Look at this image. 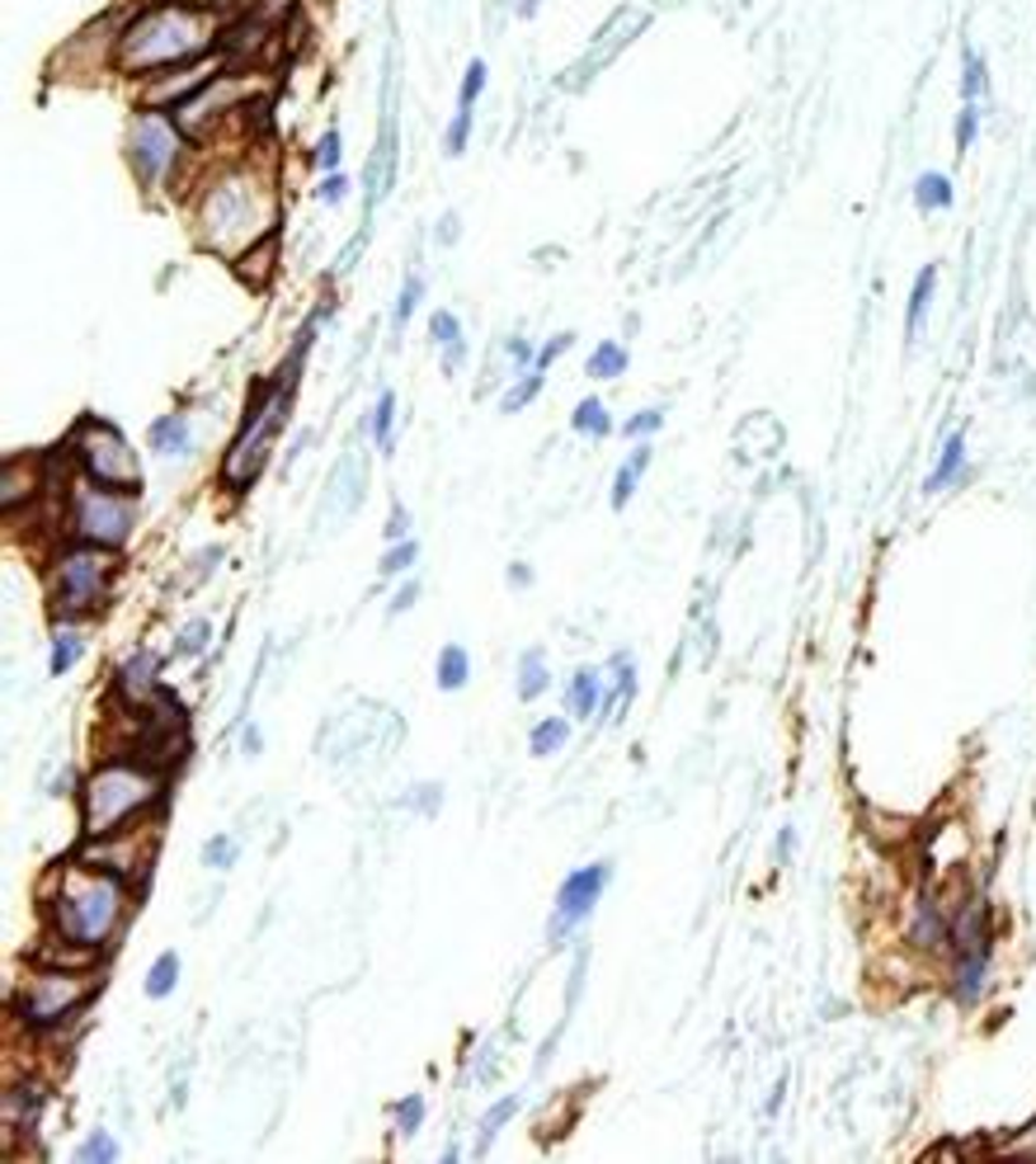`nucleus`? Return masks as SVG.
<instances>
[{
  "label": "nucleus",
  "instance_id": "1",
  "mask_svg": "<svg viewBox=\"0 0 1036 1164\" xmlns=\"http://www.w3.org/2000/svg\"><path fill=\"white\" fill-rule=\"evenodd\" d=\"M213 53V19L189 0H151L141 15L119 33L113 67L127 76H147L165 67H189Z\"/></svg>",
  "mask_w": 1036,
  "mask_h": 1164
},
{
  "label": "nucleus",
  "instance_id": "2",
  "mask_svg": "<svg viewBox=\"0 0 1036 1164\" xmlns=\"http://www.w3.org/2000/svg\"><path fill=\"white\" fill-rule=\"evenodd\" d=\"M123 915H127L123 877H113L104 868H90V863L62 868L57 891L47 896L52 934H62L71 943H90V948H104V943L119 934Z\"/></svg>",
  "mask_w": 1036,
  "mask_h": 1164
},
{
  "label": "nucleus",
  "instance_id": "3",
  "mask_svg": "<svg viewBox=\"0 0 1036 1164\" xmlns=\"http://www.w3.org/2000/svg\"><path fill=\"white\" fill-rule=\"evenodd\" d=\"M274 227V189L255 171H227L199 199V236L217 255H241Z\"/></svg>",
  "mask_w": 1036,
  "mask_h": 1164
},
{
  "label": "nucleus",
  "instance_id": "4",
  "mask_svg": "<svg viewBox=\"0 0 1036 1164\" xmlns=\"http://www.w3.org/2000/svg\"><path fill=\"white\" fill-rule=\"evenodd\" d=\"M155 797H161V769L137 764V759H113V764L95 769L81 793L85 835L104 839V835L127 830V825H137L155 807Z\"/></svg>",
  "mask_w": 1036,
  "mask_h": 1164
},
{
  "label": "nucleus",
  "instance_id": "5",
  "mask_svg": "<svg viewBox=\"0 0 1036 1164\" xmlns=\"http://www.w3.org/2000/svg\"><path fill=\"white\" fill-rule=\"evenodd\" d=\"M288 406H292V368H283L274 378V387H264V396L250 406V416H245L241 434H236V448L227 452L222 482L231 490H250L255 476L264 472L269 448H274V434L283 430V420H288Z\"/></svg>",
  "mask_w": 1036,
  "mask_h": 1164
},
{
  "label": "nucleus",
  "instance_id": "6",
  "mask_svg": "<svg viewBox=\"0 0 1036 1164\" xmlns=\"http://www.w3.org/2000/svg\"><path fill=\"white\" fill-rule=\"evenodd\" d=\"M95 990H99V980L90 972L38 966V972L29 980H19V990H15V1018L33 1032L57 1028V1024H67L85 1000H95Z\"/></svg>",
  "mask_w": 1036,
  "mask_h": 1164
},
{
  "label": "nucleus",
  "instance_id": "7",
  "mask_svg": "<svg viewBox=\"0 0 1036 1164\" xmlns=\"http://www.w3.org/2000/svg\"><path fill=\"white\" fill-rule=\"evenodd\" d=\"M113 576V552L95 547V542H71L52 556V609L62 618L95 613L109 594Z\"/></svg>",
  "mask_w": 1036,
  "mask_h": 1164
},
{
  "label": "nucleus",
  "instance_id": "8",
  "mask_svg": "<svg viewBox=\"0 0 1036 1164\" xmlns=\"http://www.w3.org/2000/svg\"><path fill=\"white\" fill-rule=\"evenodd\" d=\"M133 524H137L133 490H109V486L90 482V476L81 486L71 482V533L81 542L119 552L123 542L133 538Z\"/></svg>",
  "mask_w": 1036,
  "mask_h": 1164
},
{
  "label": "nucleus",
  "instance_id": "9",
  "mask_svg": "<svg viewBox=\"0 0 1036 1164\" xmlns=\"http://www.w3.org/2000/svg\"><path fill=\"white\" fill-rule=\"evenodd\" d=\"M76 458H81V472L90 482L109 486V490H141V468H137V452L127 448V438L113 430L109 420L99 416H85L76 424Z\"/></svg>",
  "mask_w": 1036,
  "mask_h": 1164
},
{
  "label": "nucleus",
  "instance_id": "10",
  "mask_svg": "<svg viewBox=\"0 0 1036 1164\" xmlns=\"http://www.w3.org/2000/svg\"><path fill=\"white\" fill-rule=\"evenodd\" d=\"M179 133L185 127L171 123L161 109H147L133 119V127H127V161H133L141 189H161L165 175L179 165V151H185Z\"/></svg>",
  "mask_w": 1036,
  "mask_h": 1164
},
{
  "label": "nucleus",
  "instance_id": "11",
  "mask_svg": "<svg viewBox=\"0 0 1036 1164\" xmlns=\"http://www.w3.org/2000/svg\"><path fill=\"white\" fill-rule=\"evenodd\" d=\"M613 882V863H589V868L570 872L561 882V896H556V915H551V938L570 934L585 915L594 910V901L603 896V886Z\"/></svg>",
  "mask_w": 1036,
  "mask_h": 1164
},
{
  "label": "nucleus",
  "instance_id": "12",
  "mask_svg": "<svg viewBox=\"0 0 1036 1164\" xmlns=\"http://www.w3.org/2000/svg\"><path fill=\"white\" fill-rule=\"evenodd\" d=\"M147 849H155V835L147 830H119V835H104V839H90V853L81 863L90 868H104L113 877H133L147 868Z\"/></svg>",
  "mask_w": 1036,
  "mask_h": 1164
},
{
  "label": "nucleus",
  "instance_id": "13",
  "mask_svg": "<svg viewBox=\"0 0 1036 1164\" xmlns=\"http://www.w3.org/2000/svg\"><path fill=\"white\" fill-rule=\"evenodd\" d=\"M155 675H161V661H155L151 651H137L133 661L119 669V693H123V703L151 707L155 698H161V683H155Z\"/></svg>",
  "mask_w": 1036,
  "mask_h": 1164
},
{
  "label": "nucleus",
  "instance_id": "14",
  "mask_svg": "<svg viewBox=\"0 0 1036 1164\" xmlns=\"http://www.w3.org/2000/svg\"><path fill=\"white\" fill-rule=\"evenodd\" d=\"M38 490H43V468L29 458H10L5 468H0V510L5 514H15L24 500H38Z\"/></svg>",
  "mask_w": 1036,
  "mask_h": 1164
},
{
  "label": "nucleus",
  "instance_id": "15",
  "mask_svg": "<svg viewBox=\"0 0 1036 1164\" xmlns=\"http://www.w3.org/2000/svg\"><path fill=\"white\" fill-rule=\"evenodd\" d=\"M962 476H966V430H952L938 448V462H932V472L924 482V496H942V490H952Z\"/></svg>",
  "mask_w": 1036,
  "mask_h": 1164
},
{
  "label": "nucleus",
  "instance_id": "16",
  "mask_svg": "<svg viewBox=\"0 0 1036 1164\" xmlns=\"http://www.w3.org/2000/svg\"><path fill=\"white\" fill-rule=\"evenodd\" d=\"M990 990V948L976 952H956V972H952V994L962 1004H980Z\"/></svg>",
  "mask_w": 1036,
  "mask_h": 1164
},
{
  "label": "nucleus",
  "instance_id": "17",
  "mask_svg": "<svg viewBox=\"0 0 1036 1164\" xmlns=\"http://www.w3.org/2000/svg\"><path fill=\"white\" fill-rule=\"evenodd\" d=\"M932 293H938V265H924L910 288V302H904V340H918L924 335V321L932 312Z\"/></svg>",
  "mask_w": 1036,
  "mask_h": 1164
},
{
  "label": "nucleus",
  "instance_id": "18",
  "mask_svg": "<svg viewBox=\"0 0 1036 1164\" xmlns=\"http://www.w3.org/2000/svg\"><path fill=\"white\" fill-rule=\"evenodd\" d=\"M430 335H434V344L444 349V368L448 373H458L466 364V340H462V321L452 316V312H434L430 316Z\"/></svg>",
  "mask_w": 1036,
  "mask_h": 1164
},
{
  "label": "nucleus",
  "instance_id": "19",
  "mask_svg": "<svg viewBox=\"0 0 1036 1164\" xmlns=\"http://www.w3.org/2000/svg\"><path fill=\"white\" fill-rule=\"evenodd\" d=\"M956 203V193H952V175H942V171H924L914 179V208L918 213H948Z\"/></svg>",
  "mask_w": 1036,
  "mask_h": 1164
},
{
  "label": "nucleus",
  "instance_id": "20",
  "mask_svg": "<svg viewBox=\"0 0 1036 1164\" xmlns=\"http://www.w3.org/2000/svg\"><path fill=\"white\" fill-rule=\"evenodd\" d=\"M47 1104V1089L43 1084H15V1089L5 1094V1122L10 1127H29V1122H38V1112H43Z\"/></svg>",
  "mask_w": 1036,
  "mask_h": 1164
},
{
  "label": "nucleus",
  "instance_id": "21",
  "mask_svg": "<svg viewBox=\"0 0 1036 1164\" xmlns=\"http://www.w3.org/2000/svg\"><path fill=\"white\" fill-rule=\"evenodd\" d=\"M151 448L165 452V458H185L193 448V434H189V420L185 416H161L151 424Z\"/></svg>",
  "mask_w": 1036,
  "mask_h": 1164
},
{
  "label": "nucleus",
  "instance_id": "22",
  "mask_svg": "<svg viewBox=\"0 0 1036 1164\" xmlns=\"http://www.w3.org/2000/svg\"><path fill=\"white\" fill-rule=\"evenodd\" d=\"M645 468H651V448L641 444V448L617 468V476H613V510H627V504H631V496H637V486H641Z\"/></svg>",
  "mask_w": 1036,
  "mask_h": 1164
},
{
  "label": "nucleus",
  "instance_id": "23",
  "mask_svg": "<svg viewBox=\"0 0 1036 1164\" xmlns=\"http://www.w3.org/2000/svg\"><path fill=\"white\" fill-rule=\"evenodd\" d=\"M603 703V675L599 669H580L575 679H570V693H565V707L575 717H594V707Z\"/></svg>",
  "mask_w": 1036,
  "mask_h": 1164
},
{
  "label": "nucleus",
  "instance_id": "24",
  "mask_svg": "<svg viewBox=\"0 0 1036 1164\" xmlns=\"http://www.w3.org/2000/svg\"><path fill=\"white\" fill-rule=\"evenodd\" d=\"M466 679H472V655H466V646H444L438 651V689L444 693H458L466 689Z\"/></svg>",
  "mask_w": 1036,
  "mask_h": 1164
},
{
  "label": "nucleus",
  "instance_id": "25",
  "mask_svg": "<svg viewBox=\"0 0 1036 1164\" xmlns=\"http://www.w3.org/2000/svg\"><path fill=\"white\" fill-rule=\"evenodd\" d=\"M627 364H631V358H627V349H622L617 340H603V344L589 354L585 373H589L594 382H613V378H622V373H627Z\"/></svg>",
  "mask_w": 1036,
  "mask_h": 1164
},
{
  "label": "nucleus",
  "instance_id": "26",
  "mask_svg": "<svg viewBox=\"0 0 1036 1164\" xmlns=\"http://www.w3.org/2000/svg\"><path fill=\"white\" fill-rule=\"evenodd\" d=\"M81 655H85V637H81V627H71V623H67V627H57V632H52V665H47L52 675H67V669H71L76 661H81Z\"/></svg>",
  "mask_w": 1036,
  "mask_h": 1164
},
{
  "label": "nucleus",
  "instance_id": "27",
  "mask_svg": "<svg viewBox=\"0 0 1036 1164\" xmlns=\"http://www.w3.org/2000/svg\"><path fill=\"white\" fill-rule=\"evenodd\" d=\"M984 95H990V67H984V57L966 43V48H962V99L980 105Z\"/></svg>",
  "mask_w": 1036,
  "mask_h": 1164
},
{
  "label": "nucleus",
  "instance_id": "28",
  "mask_svg": "<svg viewBox=\"0 0 1036 1164\" xmlns=\"http://www.w3.org/2000/svg\"><path fill=\"white\" fill-rule=\"evenodd\" d=\"M570 430L575 434H589V438H608L613 434V420H608V406L599 396H585L575 406V416H570Z\"/></svg>",
  "mask_w": 1036,
  "mask_h": 1164
},
{
  "label": "nucleus",
  "instance_id": "29",
  "mask_svg": "<svg viewBox=\"0 0 1036 1164\" xmlns=\"http://www.w3.org/2000/svg\"><path fill=\"white\" fill-rule=\"evenodd\" d=\"M547 683H551V675H547L542 651H528L523 661H518V698H523V703H533V698L547 693Z\"/></svg>",
  "mask_w": 1036,
  "mask_h": 1164
},
{
  "label": "nucleus",
  "instance_id": "30",
  "mask_svg": "<svg viewBox=\"0 0 1036 1164\" xmlns=\"http://www.w3.org/2000/svg\"><path fill=\"white\" fill-rule=\"evenodd\" d=\"M175 980H179V952H161L147 972V994L151 1000H165V994L175 990Z\"/></svg>",
  "mask_w": 1036,
  "mask_h": 1164
},
{
  "label": "nucleus",
  "instance_id": "31",
  "mask_svg": "<svg viewBox=\"0 0 1036 1164\" xmlns=\"http://www.w3.org/2000/svg\"><path fill=\"white\" fill-rule=\"evenodd\" d=\"M570 741V721L565 717H547V721H537L533 727V755H556V749H561Z\"/></svg>",
  "mask_w": 1036,
  "mask_h": 1164
},
{
  "label": "nucleus",
  "instance_id": "32",
  "mask_svg": "<svg viewBox=\"0 0 1036 1164\" xmlns=\"http://www.w3.org/2000/svg\"><path fill=\"white\" fill-rule=\"evenodd\" d=\"M537 392H542V373L537 368H528V373H518V382L509 387V392H504V401H500V410L504 416H514V410H523L528 401H537Z\"/></svg>",
  "mask_w": 1036,
  "mask_h": 1164
},
{
  "label": "nucleus",
  "instance_id": "33",
  "mask_svg": "<svg viewBox=\"0 0 1036 1164\" xmlns=\"http://www.w3.org/2000/svg\"><path fill=\"white\" fill-rule=\"evenodd\" d=\"M392 424H396V396L382 392L378 406H372V444H378V452H392Z\"/></svg>",
  "mask_w": 1036,
  "mask_h": 1164
},
{
  "label": "nucleus",
  "instance_id": "34",
  "mask_svg": "<svg viewBox=\"0 0 1036 1164\" xmlns=\"http://www.w3.org/2000/svg\"><path fill=\"white\" fill-rule=\"evenodd\" d=\"M490 81V67L481 57H472L466 62V71H462V90H458V109H476V99H481V90Z\"/></svg>",
  "mask_w": 1036,
  "mask_h": 1164
},
{
  "label": "nucleus",
  "instance_id": "35",
  "mask_svg": "<svg viewBox=\"0 0 1036 1164\" xmlns=\"http://www.w3.org/2000/svg\"><path fill=\"white\" fill-rule=\"evenodd\" d=\"M236 858H241V844H236V839H231V835H213V839H207V844H203V863H207V868H213V872L236 868Z\"/></svg>",
  "mask_w": 1036,
  "mask_h": 1164
},
{
  "label": "nucleus",
  "instance_id": "36",
  "mask_svg": "<svg viewBox=\"0 0 1036 1164\" xmlns=\"http://www.w3.org/2000/svg\"><path fill=\"white\" fill-rule=\"evenodd\" d=\"M392 1118H396V1132L400 1136H414V1132H420V1122H424V1094H406L392 1108Z\"/></svg>",
  "mask_w": 1036,
  "mask_h": 1164
},
{
  "label": "nucleus",
  "instance_id": "37",
  "mask_svg": "<svg viewBox=\"0 0 1036 1164\" xmlns=\"http://www.w3.org/2000/svg\"><path fill=\"white\" fill-rule=\"evenodd\" d=\"M976 133H980V105L962 99V113H956V157H966L976 147Z\"/></svg>",
  "mask_w": 1036,
  "mask_h": 1164
},
{
  "label": "nucleus",
  "instance_id": "38",
  "mask_svg": "<svg viewBox=\"0 0 1036 1164\" xmlns=\"http://www.w3.org/2000/svg\"><path fill=\"white\" fill-rule=\"evenodd\" d=\"M76 1160L81 1164H99V1160H119V1141H113V1132H90V1141L76 1150Z\"/></svg>",
  "mask_w": 1036,
  "mask_h": 1164
},
{
  "label": "nucleus",
  "instance_id": "39",
  "mask_svg": "<svg viewBox=\"0 0 1036 1164\" xmlns=\"http://www.w3.org/2000/svg\"><path fill=\"white\" fill-rule=\"evenodd\" d=\"M466 141H472V109H458L452 113V123H448V133H444V151L448 157H462Z\"/></svg>",
  "mask_w": 1036,
  "mask_h": 1164
},
{
  "label": "nucleus",
  "instance_id": "40",
  "mask_svg": "<svg viewBox=\"0 0 1036 1164\" xmlns=\"http://www.w3.org/2000/svg\"><path fill=\"white\" fill-rule=\"evenodd\" d=\"M414 556H420V542H414V538L396 542V547L382 556V576H400V571H410V566H414Z\"/></svg>",
  "mask_w": 1036,
  "mask_h": 1164
},
{
  "label": "nucleus",
  "instance_id": "41",
  "mask_svg": "<svg viewBox=\"0 0 1036 1164\" xmlns=\"http://www.w3.org/2000/svg\"><path fill=\"white\" fill-rule=\"evenodd\" d=\"M340 157H344V137H340V133H335V127H330V133H326V137H321V141H316V151H311V161H316V165H321V171H326V175H330V171H335V165H340Z\"/></svg>",
  "mask_w": 1036,
  "mask_h": 1164
},
{
  "label": "nucleus",
  "instance_id": "42",
  "mask_svg": "<svg viewBox=\"0 0 1036 1164\" xmlns=\"http://www.w3.org/2000/svg\"><path fill=\"white\" fill-rule=\"evenodd\" d=\"M420 297H424V279L420 274H410L406 279V288H400V302H396V330L406 326V321L414 316V307H420Z\"/></svg>",
  "mask_w": 1036,
  "mask_h": 1164
},
{
  "label": "nucleus",
  "instance_id": "43",
  "mask_svg": "<svg viewBox=\"0 0 1036 1164\" xmlns=\"http://www.w3.org/2000/svg\"><path fill=\"white\" fill-rule=\"evenodd\" d=\"M514 1112H518V1094H509V1098H500V1104H495V1108H490V1112H486V1122H481V1136H486V1141H490V1136H495V1132L504 1127V1122H509V1118H514Z\"/></svg>",
  "mask_w": 1036,
  "mask_h": 1164
},
{
  "label": "nucleus",
  "instance_id": "44",
  "mask_svg": "<svg viewBox=\"0 0 1036 1164\" xmlns=\"http://www.w3.org/2000/svg\"><path fill=\"white\" fill-rule=\"evenodd\" d=\"M659 424H665V410L651 406V410H641V416H631L627 424H622V434H627V438H645V434H655Z\"/></svg>",
  "mask_w": 1036,
  "mask_h": 1164
},
{
  "label": "nucleus",
  "instance_id": "45",
  "mask_svg": "<svg viewBox=\"0 0 1036 1164\" xmlns=\"http://www.w3.org/2000/svg\"><path fill=\"white\" fill-rule=\"evenodd\" d=\"M504 358L514 364V373H528L537 364V349L528 344V340H504Z\"/></svg>",
  "mask_w": 1036,
  "mask_h": 1164
},
{
  "label": "nucleus",
  "instance_id": "46",
  "mask_svg": "<svg viewBox=\"0 0 1036 1164\" xmlns=\"http://www.w3.org/2000/svg\"><path fill=\"white\" fill-rule=\"evenodd\" d=\"M203 646H207V623H203V618H193V623L179 632V651H185V655H199Z\"/></svg>",
  "mask_w": 1036,
  "mask_h": 1164
},
{
  "label": "nucleus",
  "instance_id": "47",
  "mask_svg": "<svg viewBox=\"0 0 1036 1164\" xmlns=\"http://www.w3.org/2000/svg\"><path fill=\"white\" fill-rule=\"evenodd\" d=\"M316 199H321V203H344V199H349V179L330 171V175L316 185Z\"/></svg>",
  "mask_w": 1036,
  "mask_h": 1164
},
{
  "label": "nucleus",
  "instance_id": "48",
  "mask_svg": "<svg viewBox=\"0 0 1036 1164\" xmlns=\"http://www.w3.org/2000/svg\"><path fill=\"white\" fill-rule=\"evenodd\" d=\"M565 349H570V335H551V344H542V349H537V364H533V368H537V373H547V368L556 364V354H565Z\"/></svg>",
  "mask_w": 1036,
  "mask_h": 1164
},
{
  "label": "nucleus",
  "instance_id": "49",
  "mask_svg": "<svg viewBox=\"0 0 1036 1164\" xmlns=\"http://www.w3.org/2000/svg\"><path fill=\"white\" fill-rule=\"evenodd\" d=\"M414 599H420V580H410V585H400V594H396V599H392V618H400V613H406Z\"/></svg>",
  "mask_w": 1036,
  "mask_h": 1164
},
{
  "label": "nucleus",
  "instance_id": "50",
  "mask_svg": "<svg viewBox=\"0 0 1036 1164\" xmlns=\"http://www.w3.org/2000/svg\"><path fill=\"white\" fill-rule=\"evenodd\" d=\"M406 533H410V519H406V510L396 504L392 519H386V538H392V542H406Z\"/></svg>",
  "mask_w": 1036,
  "mask_h": 1164
},
{
  "label": "nucleus",
  "instance_id": "51",
  "mask_svg": "<svg viewBox=\"0 0 1036 1164\" xmlns=\"http://www.w3.org/2000/svg\"><path fill=\"white\" fill-rule=\"evenodd\" d=\"M438 241H458V213H448V217H444V231H438Z\"/></svg>",
  "mask_w": 1036,
  "mask_h": 1164
},
{
  "label": "nucleus",
  "instance_id": "52",
  "mask_svg": "<svg viewBox=\"0 0 1036 1164\" xmlns=\"http://www.w3.org/2000/svg\"><path fill=\"white\" fill-rule=\"evenodd\" d=\"M509 580H514V585H533V571H528V566H514Z\"/></svg>",
  "mask_w": 1036,
  "mask_h": 1164
},
{
  "label": "nucleus",
  "instance_id": "53",
  "mask_svg": "<svg viewBox=\"0 0 1036 1164\" xmlns=\"http://www.w3.org/2000/svg\"><path fill=\"white\" fill-rule=\"evenodd\" d=\"M537 10V0H523V5H518V15H533Z\"/></svg>",
  "mask_w": 1036,
  "mask_h": 1164
}]
</instances>
